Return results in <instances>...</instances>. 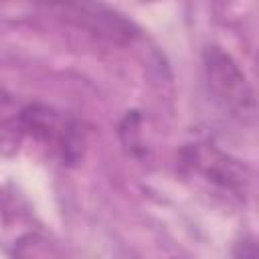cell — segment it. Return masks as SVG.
Here are the masks:
<instances>
[{"label": "cell", "mask_w": 259, "mask_h": 259, "mask_svg": "<svg viewBox=\"0 0 259 259\" xmlns=\"http://www.w3.org/2000/svg\"><path fill=\"white\" fill-rule=\"evenodd\" d=\"M202 69L212 101L239 123H253L257 113L255 91L241 65L221 47H206Z\"/></svg>", "instance_id": "cell-1"}, {"label": "cell", "mask_w": 259, "mask_h": 259, "mask_svg": "<svg viewBox=\"0 0 259 259\" xmlns=\"http://www.w3.org/2000/svg\"><path fill=\"white\" fill-rule=\"evenodd\" d=\"M182 162L194 178L202 180L204 184L221 190L223 194L243 198L247 190V174L245 166L239 160L223 154L221 150L204 144L188 146L182 152Z\"/></svg>", "instance_id": "cell-2"}, {"label": "cell", "mask_w": 259, "mask_h": 259, "mask_svg": "<svg viewBox=\"0 0 259 259\" xmlns=\"http://www.w3.org/2000/svg\"><path fill=\"white\" fill-rule=\"evenodd\" d=\"M235 259H257V245L251 235L243 237L235 245Z\"/></svg>", "instance_id": "cell-3"}]
</instances>
